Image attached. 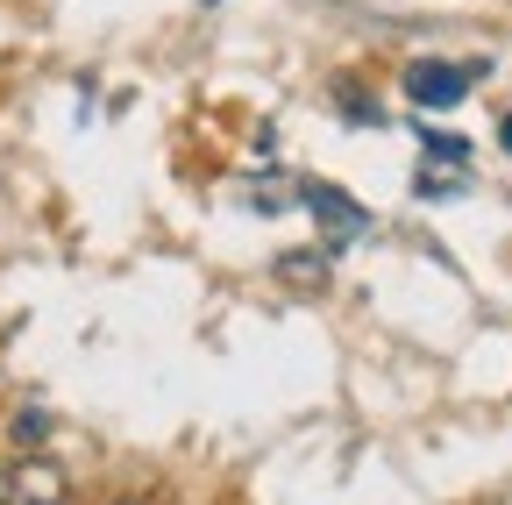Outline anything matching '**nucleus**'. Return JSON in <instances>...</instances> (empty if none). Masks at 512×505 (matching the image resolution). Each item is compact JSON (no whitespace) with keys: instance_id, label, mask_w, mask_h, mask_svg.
I'll return each mask as SVG.
<instances>
[{"instance_id":"1","label":"nucleus","mask_w":512,"mask_h":505,"mask_svg":"<svg viewBox=\"0 0 512 505\" xmlns=\"http://www.w3.org/2000/svg\"><path fill=\"white\" fill-rule=\"evenodd\" d=\"M484 65H448V57H413L406 65V100L413 107H463Z\"/></svg>"},{"instance_id":"2","label":"nucleus","mask_w":512,"mask_h":505,"mask_svg":"<svg viewBox=\"0 0 512 505\" xmlns=\"http://www.w3.org/2000/svg\"><path fill=\"white\" fill-rule=\"evenodd\" d=\"M299 193L313 200V221L328 228V242H335V249H342V242H356V235H370V214H363V200L335 193V185H299Z\"/></svg>"},{"instance_id":"3","label":"nucleus","mask_w":512,"mask_h":505,"mask_svg":"<svg viewBox=\"0 0 512 505\" xmlns=\"http://www.w3.org/2000/svg\"><path fill=\"white\" fill-rule=\"evenodd\" d=\"M427 157H434V164H456V171H463V164H470V143H456V136H427Z\"/></svg>"},{"instance_id":"4","label":"nucleus","mask_w":512,"mask_h":505,"mask_svg":"<svg viewBox=\"0 0 512 505\" xmlns=\"http://www.w3.org/2000/svg\"><path fill=\"white\" fill-rule=\"evenodd\" d=\"M498 143H505V157H512V114H505V121H498Z\"/></svg>"},{"instance_id":"5","label":"nucleus","mask_w":512,"mask_h":505,"mask_svg":"<svg viewBox=\"0 0 512 505\" xmlns=\"http://www.w3.org/2000/svg\"><path fill=\"white\" fill-rule=\"evenodd\" d=\"M8 491H15V477H8V470H0V505H8Z\"/></svg>"},{"instance_id":"6","label":"nucleus","mask_w":512,"mask_h":505,"mask_svg":"<svg viewBox=\"0 0 512 505\" xmlns=\"http://www.w3.org/2000/svg\"><path fill=\"white\" fill-rule=\"evenodd\" d=\"M121 505H150V498H121Z\"/></svg>"},{"instance_id":"7","label":"nucleus","mask_w":512,"mask_h":505,"mask_svg":"<svg viewBox=\"0 0 512 505\" xmlns=\"http://www.w3.org/2000/svg\"><path fill=\"white\" fill-rule=\"evenodd\" d=\"M43 505H57V498H43Z\"/></svg>"}]
</instances>
